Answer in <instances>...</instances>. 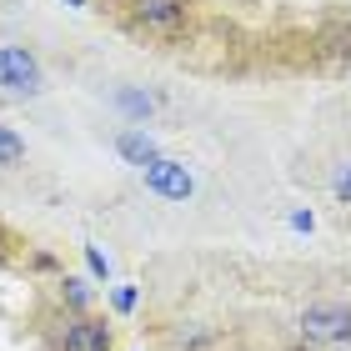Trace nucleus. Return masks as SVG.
I'll return each mask as SVG.
<instances>
[{"label": "nucleus", "instance_id": "f257e3e1", "mask_svg": "<svg viewBox=\"0 0 351 351\" xmlns=\"http://www.w3.org/2000/svg\"><path fill=\"white\" fill-rule=\"evenodd\" d=\"M0 90L5 95H40V60L25 45H0Z\"/></svg>", "mask_w": 351, "mask_h": 351}, {"label": "nucleus", "instance_id": "f03ea898", "mask_svg": "<svg viewBox=\"0 0 351 351\" xmlns=\"http://www.w3.org/2000/svg\"><path fill=\"white\" fill-rule=\"evenodd\" d=\"M301 331H306V341H322V346L346 341V337H351V311H346V306H337V301L306 306V311H301Z\"/></svg>", "mask_w": 351, "mask_h": 351}, {"label": "nucleus", "instance_id": "7ed1b4c3", "mask_svg": "<svg viewBox=\"0 0 351 351\" xmlns=\"http://www.w3.org/2000/svg\"><path fill=\"white\" fill-rule=\"evenodd\" d=\"M146 186L156 191V196H166V201H186L191 191H196V181H191V171L181 166V161H151L146 166Z\"/></svg>", "mask_w": 351, "mask_h": 351}, {"label": "nucleus", "instance_id": "20e7f679", "mask_svg": "<svg viewBox=\"0 0 351 351\" xmlns=\"http://www.w3.org/2000/svg\"><path fill=\"white\" fill-rule=\"evenodd\" d=\"M136 15L146 21L151 30H181V21H186V5L181 0H136Z\"/></svg>", "mask_w": 351, "mask_h": 351}, {"label": "nucleus", "instance_id": "39448f33", "mask_svg": "<svg viewBox=\"0 0 351 351\" xmlns=\"http://www.w3.org/2000/svg\"><path fill=\"white\" fill-rule=\"evenodd\" d=\"M66 351H110V331H106V322H90V316L71 322V326H66Z\"/></svg>", "mask_w": 351, "mask_h": 351}, {"label": "nucleus", "instance_id": "423d86ee", "mask_svg": "<svg viewBox=\"0 0 351 351\" xmlns=\"http://www.w3.org/2000/svg\"><path fill=\"white\" fill-rule=\"evenodd\" d=\"M121 156H125V161H136L141 171H146L151 161H161V151H156V141L146 131H121Z\"/></svg>", "mask_w": 351, "mask_h": 351}, {"label": "nucleus", "instance_id": "0eeeda50", "mask_svg": "<svg viewBox=\"0 0 351 351\" xmlns=\"http://www.w3.org/2000/svg\"><path fill=\"white\" fill-rule=\"evenodd\" d=\"M25 156V141L10 131V125H0V166H15Z\"/></svg>", "mask_w": 351, "mask_h": 351}, {"label": "nucleus", "instance_id": "6e6552de", "mask_svg": "<svg viewBox=\"0 0 351 351\" xmlns=\"http://www.w3.org/2000/svg\"><path fill=\"white\" fill-rule=\"evenodd\" d=\"M86 261H90V271H95V276H106V271H110V266H106V256H101L95 246H86Z\"/></svg>", "mask_w": 351, "mask_h": 351}, {"label": "nucleus", "instance_id": "1a4fd4ad", "mask_svg": "<svg viewBox=\"0 0 351 351\" xmlns=\"http://www.w3.org/2000/svg\"><path fill=\"white\" fill-rule=\"evenodd\" d=\"M136 306V291H131V286H121V291H116V311H131Z\"/></svg>", "mask_w": 351, "mask_h": 351}, {"label": "nucleus", "instance_id": "9d476101", "mask_svg": "<svg viewBox=\"0 0 351 351\" xmlns=\"http://www.w3.org/2000/svg\"><path fill=\"white\" fill-rule=\"evenodd\" d=\"M337 196H341V201H351V166L337 176Z\"/></svg>", "mask_w": 351, "mask_h": 351}, {"label": "nucleus", "instance_id": "9b49d317", "mask_svg": "<svg viewBox=\"0 0 351 351\" xmlns=\"http://www.w3.org/2000/svg\"><path fill=\"white\" fill-rule=\"evenodd\" d=\"M66 5H86V0H66Z\"/></svg>", "mask_w": 351, "mask_h": 351}]
</instances>
